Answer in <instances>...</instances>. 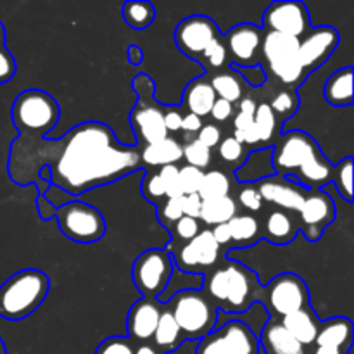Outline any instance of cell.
Returning a JSON list of instances; mask_svg holds the SVG:
<instances>
[{
    "label": "cell",
    "mask_w": 354,
    "mask_h": 354,
    "mask_svg": "<svg viewBox=\"0 0 354 354\" xmlns=\"http://www.w3.org/2000/svg\"><path fill=\"white\" fill-rule=\"evenodd\" d=\"M237 75H241L242 82L251 86H261L266 82V71L261 68V64L254 66H237L230 64Z\"/></svg>",
    "instance_id": "47"
},
{
    "label": "cell",
    "mask_w": 354,
    "mask_h": 354,
    "mask_svg": "<svg viewBox=\"0 0 354 354\" xmlns=\"http://www.w3.org/2000/svg\"><path fill=\"white\" fill-rule=\"evenodd\" d=\"M133 90L138 95L137 106L130 114V124L135 137L142 145L154 144L169 137L165 127V111L154 102V82L140 73L133 80Z\"/></svg>",
    "instance_id": "7"
},
{
    "label": "cell",
    "mask_w": 354,
    "mask_h": 354,
    "mask_svg": "<svg viewBox=\"0 0 354 354\" xmlns=\"http://www.w3.org/2000/svg\"><path fill=\"white\" fill-rule=\"evenodd\" d=\"M220 38L216 21L207 16H189L180 21L175 30V44L187 57L201 61L204 50L213 40Z\"/></svg>",
    "instance_id": "16"
},
{
    "label": "cell",
    "mask_w": 354,
    "mask_h": 354,
    "mask_svg": "<svg viewBox=\"0 0 354 354\" xmlns=\"http://www.w3.org/2000/svg\"><path fill=\"white\" fill-rule=\"evenodd\" d=\"M272 147H261L249 151L242 165L234 171L235 180L244 185H254L261 180L275 176V169H273L272 162Z\"/></svg>",
    "instance_id": "22"
},
{
    "label": "cell",
    "mask_w": 354,
    "mask_h": 354,
    "mask_svg": "<svg viewBox=\"0 0 354 354\" xmlns=\"http://www.w3.org/2000/svg\"><path fill=\"white\" fill-rule=\"evenodd\" d=\"M0 354H7V348H6V342L2 341V337H0Z\"/></svg>",
    "instance_id": "61"
},
{
    "label": "cell",
    "mask_w": 354,
    "mask_h": 354,
    "mask_svg": "<svg viewBox=\"0 0 354 354\" xmlns=\"http://www.w3.org/2000/svg\"><path fill=\"white\" fill-rule=\"evenodd\" d=\"M270 107H272L275 118H280V120H283V123H286V121H289L290 118L297 113V109H299V95H297L294 88L280 90V92L273 97Z\"/></svg>",
    "instance_id": "37"
},
{
    "label": "cell",
    "mask_w": 354,
    "mask_h": 354,
    "mask_svg": "<svg viewBox=\"0 0 354 354\" xmlns=\"http://www.w3.org/2000/svg\"><path fill=\"white\" fill-rule=\"evenodd\" d=\"M0 47H6V30L2 23H0Z\"/></svg>",
    "instance_id": "60"
},
{
    "label": "cell",
    "mask_w": 354,
    "mask_h": 354,
    "mask_svg": "<svg viewBox=\"0 0 354 354\" xmlns=\"http://www.w3.org/2000/svg\"><path fill=\"white\" fill-rule=\"evenodd\" d=\"M135 342L130 341L128 337H120V335H113L107 337L99 344L95 349V354H133L135 353Z\"/></svg>",
    "instance_id": "44"
},
{
    "label": "cell",
    "mask_w": 354,
    "mask_h": 354,
    "mask_svg": "<svg viewBox=\"0 0 354 354\" xmlns=\"http://www.w3.org/2000/svg\"><path fill=\"white\" fill-rule=\"evenodd\" d=\"M142 61H144V52H142V48L138 45H130L128 47V62L133 66H138Z\"/></svg>",
    "instance_id": "58"
},
{
    "label": "cell",
    "mask_w": 354,
    "mask_h": 354,
    "mask_svg": "<svg viewBox=\"0 0 354 354\" xmlns=\"http://www.w3.org/2000/svg\"><path fill=\"white\" fill-rule=\"evenodd\" d=\"M259 303L277 320L310 306V289L296 273H280L259 292Z\"/></svg>",
    "instance_id": "10"
},
{
    "label": "cell",
    "mask_w": 354,
    "mask_h": 354,
    "mask_svg": "<svg viewBox=\"0 0 354 354\" xmlns=\"http://www.w3.org/2000/svg\"><path fill=\"white\" fill-rule=\"evenodd\" d=\"M133 354H162V353L159 351V349H156L152 344H149V342H144V344L135 346Z\"/></svg>",
    "instance_id": "59"
},
{
    "label": "cell",
    "mask_w": 354,
    "mask_h": 354,
    "mask_svg": "<svg viewBox=\"0 0 354 354\" xmlns=\"http://www.w3.org/2000/svg\"><path fill=\"white\" fill-rule=\"evenodd\" d=\"M297 235H299V227L289 211L273 209L266 216L265 234H263L265 241L275 245H286L290 244Z\"/></svg>",
    "instance_id": "27"
},
{
    "label": "cell",
    "mask_w": 354,
    "mask_h": 354,
    "mask_svg": "<svg viewBox=\"0 0 354 354\" xmlns=\"http://www.w3.org/2000/svg\"><path fill=\"white\" fill-rule=\"evenodd\" d=\"M203 176H204L203 169H197L194 168V166H182V168H178V180H180V187H182L183 196L199 192Z\"/></svg>",
    "instance_id": "41"
},
{
    "label": "cell",
    "mask_w": 354,
    "mask_h": 354,
    "mask_svg": "<svg viewBox=\"0 0 354 354\" xmlns=\"http://www.w3.org/2000/svg\"><path fill=\"white\" fill-rule=\"evenodd\" d=\"M209 83L218 99H223L230 104L239 102L244 95V82L235 71L218 73L209 80Z\"/></svg>",
    "instance_id": "33"
},
{
    "label": "cell",
    "mask_w": 354,
    "mask_h": 354,
    "mask_svg": "<svg viewBox=\"0 0 354 354\" xmlns=\"http://www.w3.org/2000/svg\"><path fill=\"white\" fill-rule=\"evenodd\" d=\"M123 19L131 30H147L152 23H154L156 17V9L151 2H145V0H128L123 3Z\"/></svg>",
    "instance_id": "32"
},
{
    "label": "cell",
    "mask_w": 354,
    "mask_h": 354,
    "mask_svg": "<svg viewBox=\"0 0 354 354\" xmlns=\"http://www.w3.org/2000/svg\"><path fill=\"white\" fill-rule=\"evenodd\" d=\"M259 349L265 354H306L303 346L282 327L280 320L270 318L258 335Z\"/></svg>",
    "instance_id": "23"
},
{
    "label": "cell",
    "mask_w": 354,
    "mask_h": 354,
    "mask_svg": "<svg viewBox=\"0 0 354 354\" xmlns=\"http://www.w3.org/2000/svg\"><path fill=\"white\" fill-rule=\"evenodd\" d=\"M332 189L337 190L339 196L348 203H353V156H346L335 162L330 176Z\"/></svg>",
    "instance_id": "36"
},
{
    "label": "cell",
    "mask_w": 354,
    "mask_h": 354,
    "mask_svg": "<svg viewBox=\"0 0 354 354\" xmlns=\"http://www.w3.org/2000/svg\"><path fill=\"white\" fill-rule=\"evenodd\" d=\"M234 114H235L234 104L227 102V100H223V99H216L214 100L213 107H211L209 116L213 118L214 121H218V123H223V121L230 120Z\"/></svg>",
    "instance_id": "52"
},
{
    "label": "cell",
    "mask_w": 354,
    "mask_h": 354,
    "mask_svg": "<svg viewBox=\"0 0 354 354\" xmlns=\"http://www.w3.org/2000/svg\"><path fill=\"white\" fill-rule=\"evenodd\" d=\"M227 57H228V52L221 38H216V40L211 41L203 54V59H206L209 68L213 69L223 68L225 62H227ZM203 59H201V62H203Z\"/></svg>",
    "instance_id": "46"
},
{
    "label": "cell",
    "mask_w": 354,
    "mask_h": 354,
    "mask_svg": "<svg viewBox=\"0 0 354 354\" xmlns=\"http://www.w3.org/2000/svg\"><path fill=\"white\" fill-rule=\"evenodd\" d=\"M203 124H204L203 118L196 116V114H192V113L183 114L182 130L185 131V135H189V137H190V133H197V131L203 128Z\"/></svg>",
    "instance_id": "55"
},
{
    "label": "cell",
    "mask_w": 354,
    "mask_h": 354,
    "mask_svg": "<svg viewBox=\"0 0 354 354\" xmlns=\"http://www.w3.org/2000/svg\"><path fill=\"white\" fill-rule=\"evenodd\" d=\"M183 159L182 144L176 138L166 137L154 144L144 145L140 149V162L152 168H162L168 165H176Z\"/></svg>",
    "instance_id": "26"
},
{
    "label": "cell",
    "mask_w": 354,
    "mask_h": 354,
    "mask_svg": "<svg viewBox=\"0 0 354 354\" xmlns=\"http://www.w3.org/2000/svg\"><path fill=\"white\" fill-rule=\"evenodd\" d=\"M203 292L209 297L218 311L239 315L259 301L261 286L254 272L235 259H227L204 279Z\"/></svg>",
    "instance_id": "3"
},
{
    "label": "cell",
    "mask_w": 354,
    "mask_h": 354,
    "mask_svg": "<svg viewBox=\"0 0 354 354\" xmlns=\"http://www.w3.org/2000/svg\"><path fill=\"white\" fill-rule=\"evenodd\" d=\"M183 342H185V339H183L175 318L169 313L168 308L162 304L161 318H159L158 327H156L154 335H152V346L159 349L162 354H168L176 351Z\"/></svg>",
    "instance_id": "29"
},
{
    "label": "cell",
    "mask_w": 354,
    "mask_h": 354,
    "mask_svg": "<svg viewBox=\"0 0 354 354\" xmlns=\"http://www.w3.org/2000/svg\"><path fill=\"white\" fill-rule=\"evenodd\" d=\"M275 114L268 102H261L256 106L254 114V128L259 138V149L272 147V142L277 135V127H279Z\"/></svg>",
    "instance_id": "35"
},
{
    "label": "cell",
    "mask_w": 354,
    "mask_h": 354,
    "mask_svg": "<svg viewBox=\"0 0 354 354\" xmlns=\"http://www.w3.org/2000/svg\"><path fill=\"white\" fill-rule=\"evenodd\" d=\"M185 341H201L214 330L218 310L203 290H183L165 304Z\"/></svg>",
    "instance_id": "5"
},
{
    "label": "cell",
    "mask_w": 354,
    "mask_h": 354,
    "mask_svg": "<svg viewBox=\"0 0 354 354\" xmlns=\"http://www.w3.org/2000/svg\"><path fill=\"white\" fill-rule=\"evenodd\" d=\"M59 230L66 239L80 244H93L106 235L107 225L102 213L92 204L73 199L55 209Z\"/></svg>",
    "instance_id": "9"
},
{
    "label": "cell",
    "mask_w": 354,
    "mask_h": 354,
    "mask_svg": "<svg viewBox=\"0 0 354 354\" xmlns=\"http://www.w3.org/2000/svg\"><path fill=\"white\" fill-rule=\"evenodd\" d=\"M353 349V322L334 317L320 322L315 339V354H348Z\"/></svg>",
    "instance_id": "20"
},
{
    "label": "cell",
    "mask_w": 354,
    "mask_h": 354,
    "mask_svg": "<svg viewBox=\"0 0 354 354\" xmlns=\"http://www.w3.org/2000/svg\"><path fill=\"white\" fill-rule=\"evenodd\" d=\"M10 116L21 137H30L35 133L45 135L57 124L61 107L50 93L28 88L16 97Z\"/></svg>",
    "instance_id": "6"
},
{
    "label": "cell",
    "mask_w": 354,
    "mask_h": 354,
    "mask_svg": "<svg viewBox=\"0 0 354 354\" xmlns=\"http://www.w3.org/2000/svg\"><path fill=\"white\" fill-rule=\"evenodd\" d=\"M182 207H183V216L199 220L201 209H203V199H201L197 194H189V196H183L182 197Z\"/></svg>",
    "instance_id": "53"
},
{
    "label": "cell",
    "mask_w": 354,
    "mask_h": 354,
    "mask_svg": "<svg viewBox=\"0 0 354 354\" xmlns=\"http://www.w3.org/2000/svg\"><path fill=\"white\" fill-rule=\"evenodd\" d=\"M337 45L339 31L334 26L322 24V26L310 28V31L299 38V50H297V57L304 73L310 75L311 71L325 64L334 54Z\"/></svg>",
    "instance_id": "17"
},
{
    "label": "cell",
    "mask_w": 354,
    "mask_h": 354,
    "mask_svg": "<svg viewBox=\"0 0 354 354\" xmlns=\"http://www.w3.org/2000/svg\"><path fill=\"white\" fill-rule=\"evenodd\" d=\"M256 100L251 97H244L239 100V111L234 118V131H245L254 123L256 114Z\"/></svg>",
    "instance_id": "40"
},
{
    "label": "cell",
    "mask_w": 354,
    "mask_h": 354,
    "mask_svg": "<svg viewBox=\"0 0 354 354\" xmlns=\"http://www.w3.org/2000/svg\"><path fill=\"white\" fill-rule=\"evenodd\" d=\"M320 318H318L317 311L311 306L304 308V310L294 311V313L287 315V317L280 318L282 327L299 342L303 348L306 346H313L315 339L318 334V325H320Z\"/></svg>",
    "instance_id": "24"
},
{
    "label": "cell",
    "mask_w": 354,
    "mask_h": 354,
    "mask_svg": "<svg viewBox=\"0 0 354 354\" xmlns=\"http://www.w3.org/2000/svg\"><path fill=\"white\" fill-rule=\"evenodd\" d=\"M216 99L218 97L214 93L213 86H211L209 80H206L204 76L190 82L187 85L185 92H183V104L187 106L189 113L196 114L199 118L209 116L211 107H213Z\"/></svg>",
    "instance_id": "28"
},
{
    "label": "cell",
    "mask_w": 354,
    "mask_h": 354,
    "mask_svg": "<svg viewBox=\"0 0 354 354\" xmlns=\"http://www.w3.org/2000/svg\"><path fill=\"white\" fill-rule=\"evenodd\" d=\"M162 313V304L152 297H142L130 308L127 317L128 339L135 344L152 341L158 322Z\"/></svg>",
    "instance_id": "19"
},
{
    "label": "cell",
    "mask_w": 354,
    "mask_h": 354,
    "mask_svg": "<svg viewBox=\"0 0 354 354\" xmlns=\"http://www.w3.org/2000/svg\"><path fill=\"white\" fill-rule=\"evenodd\" d=\"M196 140H199L204 147L211 151L213 147H218L221 142V130L216 124H203L199 131H197Z\"/></svg>",
    "instance_id": "51"
},
{
    "label": "cell",
    "mask_w": 354,
    "mask_h": 354,
    "mask_svg": "<svg viewBox=\"0 0 354 354\" xmlns=\"http://www.w3.org/2000/svg\"><path fill=\"white\" fill-rule=\"evenodd\" d=\"M173 273V259L166 249L152 248L142 252L131 266V280L142 297L158 299L165 292Z\"/></svg>",
    "instance_id": "11"
},
{
    "label": "cell",
    "mask_w": 354,
    "mask_h": 354,
    "mask_svg": "<svg viewBox=\"0 0 354 354\" xmlns=\"http://www.w3.org/2000/svg\"><path fill=\"white\" fill-rule=\"evenodd\" d=\"M227 225L230 230V242L235 245H251L263 237L258 220L251 214H235Z\"/></svg>",
    "instance_id": "31"
},
{
    "label": "cell",
    "mask_w": 354,
    "mask_h": 354,
    "mask_svg": "<svg viewBox=\"0 0 354 354\" xmlns=\"http://www.w3.org/2000/svg\"><path fill=\"white\" fill-rule=\"evenodd\" d=\"M324 99L328 106L337 107H349L353 104V66L337 69L332 73L322 88Z\"/></svg>",
    "instance_id": "25"
},
{
    "label": "cell",
    "mask_w": 354,
    "mask_h": 354,
    "mask_svg": "<svg viewBox=\"0 0 354 354\" xmlns=\"http://www.w3.org/2000/svg\"><path fill=\"white\" fill-rule=\"evenodd\" d=\"M272 149L275 175L294 180L306 190L324 189L330 183L334 162L306 131H282V137L272 145Z\"/></svg>",
    "instance_id": "2"
},
{
    "label": "cell",
    "mask_w": 354,
    "mask_h": 354,
    "mask_svg": "<svg viewBox=\"0 0 354 354\" xmlns=\"http://www.w3.org/2000/svg\"><path fill=\"white\" fill-rule=\"evenodd\" d=\"M158 173L162 180V185H165L166 199H171V197H183L182 187H180L178 180V166H162V168H158Z\"/></svg>",
    "instance_id": "42"
},
{
    "label": "cell",
    "mask_w": 354,
    "mask_h": 354,
    "mask_svg": "<svg viewBox=\"0 0 354 354\" xmlns=\"http://www.w3.org/2000/svg\"><path fill=\"white\" fill-rule=\"evenodd\" d=\"M230 190L232 183L227 173L221 171V169H211V171H204L197 196L203 201L220 199V197L230 196Z\"/></svg>",
    "instance_id": "34"
},
{
    "label": "cell",
    "mask_w": 354,
    "mask_h": 354,
    "mask_svg": "<svg viewBox=\"0 0 354 354\" xmlns=\"http://www.w3.org/2000/svg\"><path fill=\"white\" fill-rule=\"evenodd\" d=\"M173 230H175L176 239L185 244V242L192 241L197 234H199L203 228H201V221L199 220H194V218L189 216H182L175 225H173Z\"/></svg>",
    "instance_id": "48"
},
{
    "label": "cell",
    "mask_w": 354,
    "mask_h": 354,
    "mask_svg": "<svg viewBox=\"0 0 354 354\" xmlns=\"http://www.w3.org/2000/svg\"><path fill=\"white\" fill-rule=\"evenodd\" d=\"M142 194L151 203H161L162 199H166L165 185H162V180L159 176L158 169H154L151 173H145L144 182H142Z\"/></svg>",
    "instance_id": "43"
},
{
    "label": "cell",
    "mask_w": 354,
    "mask_h": 354,
    "mask_svg": "<svg viewBox=\"0 0 354 354\" xmlns=\"http://www.w3.org/2000/svg\"><path fill=\"white\" fill-rule=\"evenodd\" d=\"M237 199H239V204H241L242 207H245L248 211H251V213L261 211L263 199H261V196H259L256 185H244V187H242V189L239 190V194H237Z\"/></svg>",
    "instance_id": "49"
},
{
    "label": "cell",
    "mask_w": 354,
    "mask_h": 354,
    "mask_svg": "<svg viewBox=\"0 0 354 354\" xmlns=\"http://www.w3.org/2000/svg\"><path fill=\"white\" fill-rule=\"evenodd\" d=\"M16 59L7 47H0V85L10 82L16 75Z\"/></svg>",
    "instance_id": "50"
},
{
    "label": "cell",
    "mask_w": 354,
    "mask_h": 354,
    "mask_svg": "<svg viewBox=\"0 0 354 354\" xmlns=\"http://www.w3.org/2000/svg\"><path fill=\"white\" fill-rule=\"evenodd\" d=\"M335 203L332 194L327 190L317 189L308 190L304 203L299 209V230L306 241L318 242L324 235L325 228L330 227L335 220Z\"/></svg>",
    "instance_id": "15"
},
{
    "label": "cell",
    "mask_w": 354,
    "mask_h": 354,
    "mask_svg": "<svg viewBox=\"0 0 354 354\" xmlns=\"http://www.w3.org/2000/svg\"><path fill=\"white\" fill-rule=\"evenodd\" d=\"M52 144L57 156L54 165H47L50 185L73 197L142 168L140 149L118 142L111 127L100 121L76 124Z\"/></svg>",
    "instance_id": "1"
},
{
    "label": "cell",
    "mask_w": 354,
    "mask_h": 354,
    "mask_svg": "<svg viewBox=\"0 0 354 354\" xmlns=\"http://www.w3.org/2000/svg\"><path fill=\"white\" fill-rule=\"evenodd\" d=\"M183 151V159L187 161V166H194L197 169H206L207 166L213 161V152L207 147H204L199 140L192 138L190 142H187L185 145H182Z\"/></svg>",
    "instance_id": "38"
},
{
    "label": "cell",
    "mask_w": 354,
    "mask_h": 354,
    "mask_svg": "<svg viewBox=\"0 0 354 354\" xmlns=\"http://www.w3.org/2000/svg\"><path fill=\"white\" fill-rule=\"evenodd\" d=\"M218 154L228 165H239L248 156V151L244 149V145L241 142L235 140L234 137L221 138L220 145H218Z\"/></svg>",
    "instance_id": "39"
},
{
    "label": "cell",
    "mask_w": 354,
    "mask_h": 354,
    "mask_svg": "<svg viewBox=\"0 0 354 354\" xmlns=\"http://www.w3.org/2000/svg\"><path fill=\"white\" fill-rule=\"evenodd\" d=\"M220 251L221 248L213 239L209 228H204L192 241L173 249L169 254H171L173 265L178 270L185 273L204 275L220 261Z\"/></svg>",
    "instance_id": "13"
},
{
    "label": "cell",
    "mask_w": 354,
    "mask_h": 354,
    "mask_svg": "<svg viewBox=\"0 0 354 354\" xmlns=\"http://www.w3.org/2000/svg\"><path fill=\"white\" fill-rule=\"evenodd\" d=\"M256 189H258L263 203L266 201L270 204H275L280 209L289 211V213L290 211L299 213L301 206L304 203V197L308 194V190L301 187L297 182L279 175L261 180L256 185Z\"/></svg>",
    "instance_id": "18"
},
{
    "label": "cell",
    "mask_w": 354,
    "mask_h": 354,
    "mask_svg": "<svg viewBox=\"0 0 354 354\" xmlns=\"http://www.w3.org/2000/svg\"><path fill=\"white\" fill-rule=\"evenodd\" d=\"M310 12L299 0L272 2L263 14V31H275V33L301 38L310 31Z\"/></svg>",
    "instance_id": "14"
},
{
    "label": "cell",
    "mask_w": 354,
    "mask_h": 354,
    "mask_svg": "<svg viewBox=\"0 0 354 354\" xmlns=\"http://www.w3.org/2000/svg\"><path fill=\"white\" fill-rule=\"evenodd\" d=\"M263 41V30L256 24L242 23L232 28L227 33V45L230 50L232 64L237 66H254L258 64L256 61V52L261 48ZM227 50V52H228Z\"/></svg>",
    "instance_id": "21"
},
{
    "label": "cell",
    "mask_w": 354,
    "mask_h": 354,
    "mask_svg": "<svg viewBox=\"0 0 354 354\" xmlns=\"http://www.w3.org/2000/svg\"><path fill=\"white\" fill-rule=\"evenodd\" d=\"M259 341L245 324L227 320L197 341L196 354H259Z\"/></svg>",
    "instance_id": "12"
},
{
    "label": "cell",
    "mask_w": 354,
    "mask_h": 354,
    "mask_svg": "<svg viewBox=\"0 0 354 354\" xmlns=\"http://www.w3.org/2000/svg\"><path fill=\"white\" fill-rule=\"evenodd\" d=\"M211 235H213V239L216 241V244L220 245V248L221 245L230 244V230H228L227 223L216 225V227L211 228Z\"/></svg>",
    "instance_id": "57"
},
{
    "label": "cell",
    "mask_w": 354,
    "mask_h": 354,
    "mask_svg": "<svg viewBox=\"0 0 354 354\" xmlns=\"http://www.w3.org/2000/svg\"><path fill=\"white\" fill-rule=\"evenodd\" d=\"M297 50L299 38L275 31H263V59L268 64V71L283 85L297 86L306 78V73L297 57Z\"/></svg>",
    "instance_id": "8"
},
{
    "label": "cell",
    "mask_w": 354,
    "mask_h": 354,
    "mask_svg": "<svg viewBox=\"0 0 354 354\" xmlns=\"http://www.w3.org/2000/svg\"><path fill=\"white\" fill-rule=\"evenodd\" d=\"M182 120L183 114L178 109H168L165 111V127L166 131L169 133H176V131L182 130Z\"/></svg>",
    "instance_id": "54"
},
{
    "label": "cell",
    "mask_w": 354,
    "mask_h": 354,
    "mask_svg": "<svg viewBox=\"0 0 354 354\" xmlns=\"http://www.w3.org/2000/svg\"><path fill=\"white\" fill-rule=\"evenodd\" d=\"M50 280L37 268H24L0 286V318L7 322L26 320L47 299Z\"/></svg>",
    "instance_id": "4"
},
{
    "label": "cell",
    "mask_w": 354,
    "mask_h": 354,
    "mask_svg": "<svg viewBox=\"0 0 354 354\" xmlns=\"http://www.w3.org/2000/svg\"><path fill=\"white\" fill-rule=\"evenodd\" d=\"M158 216H159V223L175 225L176 221L183 216L182 197H171V199H165L162 206H159Z\"/></svg>",
    "instance_id": "45"
},
{
    "label": "cell",
    "mask_w": 354,
    "mask_h": 354,
    "mask_svg": "<svg viewBox=\"0 0 354 354\" xmlns=\"http://www.w3.org/2000/svg\"><path fill=\"white\" fill-rule=\"evenodd\" d=\"M237 203L230 196L220 197V199L203 201V209H201L199 221H204L207 227H216V225L228 223L237 214Z\"/></svg>",
    "instance_id": "30"
},
{
    "label": "cell",
    "mask_w": 354,
    "mask_h": 354,
    "mask_svg": "<svg viewBox=\"0 0 354 354\" xmlns=\"http://www.w3.org/2000/svg\"><path fill=\"white\" fill-rule=\"evenodd\" d=\"M37 207H38V214H40V218L44 221L54 218L55 216V209H57V207H55L54 204H52L50 201L47 199V196H41V194H38Z\"/></svg>",
    "instance_id": "56"
}]
</instances>
